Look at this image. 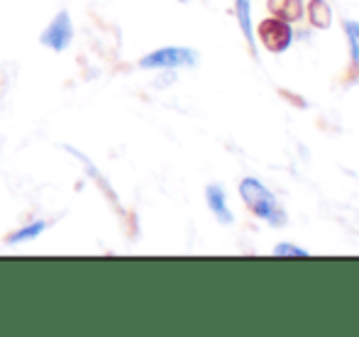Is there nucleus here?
<instances>
[{"mask_svg":"<svg viewBox=\"0 0 359 337\" xmlns=\"http://www.w3.org/2000/svg\"><path fill=\"white\" fill-rule=\"evenodd\" d=\"M240 198L245 200V205L252 210V215H257L259 220H264L271 228H284L288 215L286 210L279 205L276 195L262 184L255 176H245L240 181Z\"/></svg>","mask_w":359,"mask_h":337,"instance_id":"obj_1","label":"nucleus"},{"mask_svg":"<svg viewBox=\"0 0 359 337\" xmlns=\"http://www.w3.org/2000/svg\"><path fill=\"white\" fill-rule=\"evenodd\" d=\"M201 62V54L194 47H184V44H166V47H156L151 52L142 54L137 59L140 71H184V69H196Z\"/></svg>","mask_w":359,"mask_h":337,"instance_id":"obj_2","label":"nucleus"},{"mask_svg":"<svg viewBox=\"0 0 359 337\" xmlns=\"http://www.w3.org/2000/svg\"><path fill=\"white\" fill-rule=\"evenodd\" d=\"M74 39H76V25L69 10L54 13L52 20H49L42 32H39V44L54 54H62V52H67V49H72Z\"/></svg>","mask_w":359,"mask_h":337,"instance_id":"obj_3","label":"nucleus"},{"mask_svg":"<svg viewBox=\"0 0 359 337\" xmlns=\"http://www.w3.org/2000/svg\"><path fill=\"white\" fill-rule=\"evenodd\" d=\"M259 37V44H264L266 52H274V54H281L291 47L293 42V27L291 22L286 20H279V18H266L257 25V34Z\"/></svg>","mask_w":359,"mask_h":337,"instance_id":"obj_4","label":"nucleus"},{"mask_svg":"<svg viewBox=\"0 0 359 337\" xmlns=\"http://www.w3.org/2000/svg\"><path fill=\"white\" fill-rule=\"evenodd\" d=\"M64 149H67V152L72 154V157L76 159V162H79L81 167H83L86 176H88V179H93V184L98 186V188L103 191L105 195H108V200H110V203H113V205H118V195H115V188H113V186H110L108 176H105L103 171H100L98 167H95V162H93V159H90L86 152H81V149L72 147V144H67V147H64Z\"/></svg>","mask_w":359,"mask_h":337,"instance_id":"obj_5","label":"nucleus"},{"mask_svg":"<svg viewBox=\"0 0 359 337\" xmlns=\"http://www.w3.org/2000/svg\"><path fill=\"white\" fill-rule=\"evenodd\" d=\"M205 205H208V210L220 225H230L235 220L230 205H227V191L222 188V184L205 186Z\"/></svg>","mask_w":359,"mask_h":337,"instance_id":"obj_6","label":"nucleus"},{"mask_svg":"<svg viewBox=\"0 0 359 337\" xmlns=\"http://www.w3.org/2000/svg\"><path fill=\"white\" fill-rule=\"evenodd\" d=\"M47 228H49V220H44V218L27 220V223L15 228L13 233L5 238V245H8V247H20V245L34 242V240H39L44 233H47Z\"/></svg>","mask_w":359,"mask_h":337,"instance_id":"obj_7","label":"nucleus"},{"mask_svg":"<svg viewBox=\"0 0 359 337\" xmlns=\"http://www.w3.org/2000/svg\"><path fill=\"white\" fill-rule=\"evenodd\" d=\"M235 15L237 22H240V29L247 39V47H250L252 57H259L257 54V37H255V25H252V0H235Z\"/></svg>","mask_w":359,"mask_h":337,"instance_id":"obj_8","label":"nucleus"},{"mask_svg":"<svg viewBox=\"0 0 359 337\" xmlns=\"http://www.w3.org/2000/svg\"><path fill=\"white\" fill-rule=\"evenodd\" d=\"M269 10L274 18L286 20V22H298L306 13L303 0H269Z\"/></svg>","mask_w":359,"mask_h":337,"instance_id":"obj_9","label":"nucleus"},{"mask_svg":"<svg viewBox=\"0 0 359 337\" xmlns=\"http://www.w3.org/2000/svg\"><path fill=\"white\" fill-rule=\"evenodd\" d=\"M308 20L316 29H327L332 25V8L327 0H311L308 3Z\"/></svg>","mask_w":359,"mask_h":337,"instance_id":"obj_10","label":"nucleus"},{"mask_svg":"<svg viewBox=\"0 0 359 337\" xmlns=\"http://www.w3.org/2000/svg\"><path fill=\"white\" fill-rule=\"evenodd\" d=\"M342 29H345L347 42H350L352 64H359V22H355V20H345V22H342Z\"/></svg>","mask_w":359,"mask_h":337,"instance_id":"obj_11","label":"nucleus"},{"mask_svg":"<svg viewBox=\"0 0 359 337\" xmlns=\"http://www.w3.org/2000/svg\"><path fill=\"white\" fill-rule=\"evenodd\" d=\"M274 254L276 256H306L308 249L303 247H296V245H288V242H281L274 247Z\"/></svg>","mask_w":359,"mask_h":337,"instance_id":"obj_12","label":"nucleus"}]
</instances>
